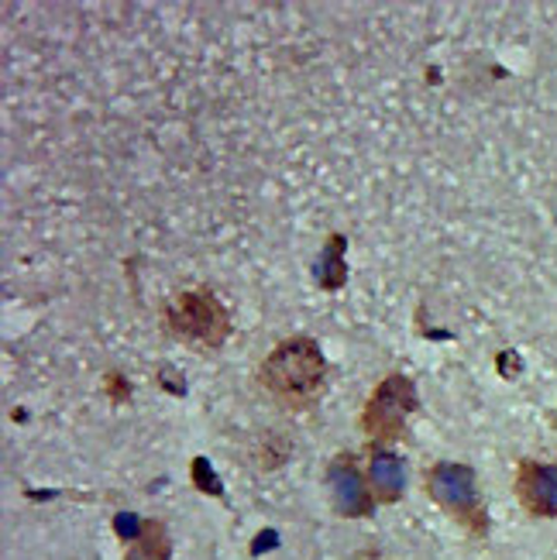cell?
Masks as SVG:
<instances>
[{
  "label": "cell",
  "mask_w": 557,
  "mask_h": 560,
  "mask_svg": "<svg viewBox=\"0 0 557 560\" xmlns=\"http://www.w3.org/2000/svg\"><path fill=\"white\" fill-rule=\"evenodd\" d=\"M426 495L458 520L475 540L488 533V512L479 499V478L468 464H455V461H437L426 468Z\"/></svg>",
  "instance_id": "3957f363"
},
{
  "label": "cell",
  "mask_w": 557,
  "mask_h": 560,
  "mask_svg": "<svg viewBox=\"0 0 557 560\" xmlns=\"http://www.w3.org/2000/svg\"><path fill=\"white\" fill-rule=\"evenodd\" d=\"M259 536H262V540H255L251 553H262V550H269V547H275V544H278L272 530H265V533H259Z\"/></svg>",
  "instance_id": "4fadbf2b"
},
{
  "label": "cell",
  "mask_w": 557,
  "mask_h": 560,
  "mask_svg": "<svg viewBox=\"0 0 557 560\" xmlns=\"http://www.w3.org/2000/svg\"><path fill=\"white\" fill-rule=\"evenodd\" d=\"M417 409H420V396H417L413 378L393 372L375 385L366 409H361V430H366V437L379 447L396 444L406 434V420H410Z\"/></svg>",
  "instance_id": "277c9868"
},
{
  "label": "cell",
  "mask_w": 557,
  "mask_h": 560,
  "mask_svg": "<svg viewBox=\"0 0 557 560\" xmlns=\"http://www.w3.org/2000/svg\"><path fill=\"white\" fill-rule=\"evenodd\" d=\"M189 475H193V485H197L203 495H213V499H224V482L218 478V471L210 468L207 458H193Z\"/></svg>",
  "instance_id": "30bf717a"
},
{
  "label": "cell",
  "mask_w": 557,
  "mask_h": 560,
  "mask_svg": "<svg viewBox=\"0 0 557 560\" xmlns=\"http://www.w3.org/2000/svg\"><path fill=\"white\" fill-rule=\"evenodd\" d=\"M327 491H331V506L341 520H366V515L375 509L372 485L366 475H361L355 455H348V450L327 464Z\"/></svg>",
  "instance_id": "5b68a950"
},
{
  "label": "cell",
  "mask_w": 557,
  "mask_h": 560,
  "mask_svg": "<svg viewBox=\"0 0 557 560\" xmlns=\"http://www.w3.org/2000/svg\"><path fill=\"white\" fill-rule=\"evenodd\" d=\"M327 382V361L310 334H293L278 340L259 369V385L289 413L307 409Z\"/></svg>",
  "instance_id": "6da1fadb"
},
{
  "label": "cell",
  "mask_w": 557,
  "mask_h": 560,
  "mask_svg": "<svg viewBox=\"0 0 557 560\" xmlns=\"http://www.w3.org/2000/svg\"><path fill=\"white\" fill-rule=\"evenodd\" d=\"M107 393H111V399H127V396H132V385H127L117 372H111V375H107Z\"/></svg>",
  "instance_id": "7c38bea8"
},
{
  "label": "cell",
  "mask_w": 557,
  "mask_h": 560,
  "mask_svg": "<svg viewBox=\"0 0 557 560\" xmlns=\"http://www.w3.org/2000/svg\"><path fill=\"white\" fill-rule=\"evenodd\" d=\"M313 278L324 293H337L348 283V238L345 234H331L324 251H320L317 265H313Z\"/></svg>",
  "instance_id": "ba28073f"
},
{
  "label": "cell",
  "mask_w": 557,
  "mask_h": 560,
  "mask_svg": "<svg viewBox=\"0 0 557 560\" xmlns=\"http://www.w3.org/2000/svg\"><path fill=\"white\" fill-rule=\"evenodd\" d=\"M165 331L197 351H218L231 337V313L207 286L183 289L165 303Z\"/></svg>",
  "instance_id": "7a4b0ae2"
},
{
  "label": "cell",
  "mask_w": 557,
  "mask_h": 560,
  "mask_svg": "<svg viewBox=\"0 0 557 560\" xmlns=\"http://www.w3.org/2000/svg\"><path fill=\"white\" fill-rule=\"evenodd\" d=\"M517 499L530 515H557V464L541 461H520L517 471Z\"/></svg>",
  "instance_id": "8992f818"
},
{
  "label": "cell",
  "mask_w": 557,
  "mask_h": 560,
  "mask_svg": "<svg viewBox=\"0 0 557 560\" xmlns=\"http://www.w3.org/2000/svg\"><path fill=\"white\" fill-rule=\"evenodd\" d=\"M114 530H117V536L124 544H135L141 536V530H145V520H138L135 512H117L114 515Z\"/></svg>",
  "instance_id": "8fae6325"
},
{
  "label": "cell",
  "mask_w": 557,
  "mask_h": 560,
  "mask_svg": "<svg viewBox=\"0 0 557 560\" xmlns=\"http://www.w3.org/2000/svg\"><path fill=\"white\" fill-rule=\"evenodd\" d=\"M369 485L375 502L382 506H393L403 499L406 491V468L399 461V455H393L389 447H379L372 444V458H369Z\"/></svg>",
  "instance_id": "52a82bcc"
},
{
  "label": "cell",
  "mask_w": 557,
  "mask_h": 560,
  "mask_svg": "<svg viewBox=\"0 0 557 560\" xmlns=\"http://www.w3.org/2000/svg\"><path fill=\"white\" fill-rule=\"evenodd\" d=\"M173 557V540L162 520H145V530L138 540L127 547L124 560H169Z\"/></svg>",
  "instance_id": "9c48e42d"
}]
</instances>
